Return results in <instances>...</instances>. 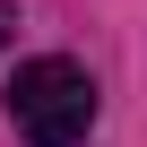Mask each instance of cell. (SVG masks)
<instances>
[{"label":"cell","mask_w":147,"mask_h":147,"mask_svg":"<svg viewBox=\"0 0 147 147\" xmlns=\"http://www.w3.org/2000/svg\"><path fill=\"white\" fill-rule=\"evenodd\" d=\"M9 121H18V138H35V147H78V138L95 130V78H87L78 61H61V52L18 61Z\"/></svg>","instance_id":"cell-1"},{"label":"cell","mask_w":147,"mask_h":147,"mask_svg":"<svg viewBox=\"0 0 147 147\" xmlns=\"http://www.w3.org/2000/svg\"><path fill=\"white\" fill-rule=\"evenodd\" d=\"M0 43H9V9H0Z\"/></svg>","instance_id":"cell-2"}]
</instances>
